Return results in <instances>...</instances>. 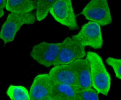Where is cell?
Wrapping results in <instances>:
<instances>
[{"label": "cell", "instance_id": "cell-3", "mask_svg": "<svg viewBox=\"0 0 121 100\" xmlns=\"http://www.w3.org/2000/svg\"><path fill=\"white\" fill-rule=\"evenodd\" d=\"M85 47L72 37H68L61 42L59 53L53 66L71 64L86 56Z\"/></svg>", "mask_w": 121, "mask_h": 100}, {"label": "cell", "instance_id": "cell-5", "mask_svg": "<svg viewBox=\"0 0 121 100\" xmlns=\"http://www.w3.org/2000/svg\"><path fill=\"white\" fill-rule=\"evenodd\" d=\"M49 12L56 20L72 31H76L79 27L71 0H56Z\"/></svg>", "mask_w": 121, "mask_h": 100}, {"label": "cell", "instance_id": "cell-14", "mask_svg": "<svg viewBox=\"0 0 121 100\" xmlns=\"http://www.w3.org/2000/svg\"><path fill=\"white\" fill-rule=\"evenodd\" d=\"M56 0L37 1L35 12L36 20L40 21L47 16L50 9Z\"/></svg>", "mask_w": 121, "mask_h": 100}, {"label": "cell", "instance_id": "cell-9", "mask_svg": "<svg viewBox=\"0 0 121 100\" xmlns=\"http://www.w3.org/2000/svg\"><path fill=\"white\" fill-rule=\"evenodd\" d=\"M48 74L54 84H68L79 90L77 75L73 62L69 64L53 66Z\"/></svg>", "mask_w": 121, "mask_h": 100}, {"label": "cell", "instance_id": "cell-6", "mask_svg": "<svg viewBox=\"0 0 121 100\" xmlns=\"http://www.w3.org/2000/svg\"><path fill=\"white\" fill-rule=\"evenodd\" d=\"M82 46L95 49L101 48L103 40L100 26L89 21L84 24L78 33L71 36Z\"/></svg>", "mask_w": 121, "mask_h": 100}, {"label": "cell", "instance_id": "cell-4", "mask_svg": "<svg viewBox=\"0 0 121 100\" xmlns=\"http://www.w3.org/2000/svg\"><path fill=\"white\" fill-rule=\"evenodd\" d=\"M90 21L96 23L100 26L111 24L112 19L109 6L106 0L90 1L80 13Z\"/></svg>", "mask_w": 121, "mask_h": 100}, {"label": "cell", "instance_id": "cell-7", "mask_svg": "<svg viewBox=\"0 0 121 100\" xmlns=\"http://www.w3.org/2000/svg\"><path fill=\"white\" fill-rule=\"evenodd\" d=\"M61 44V42L39 43L33 47L30 56L40 65L47 68L51 67L58 56Z\"/></svg>", "mask_w": 121, "mask_h": 100}, {"label": "cell", "instance_id": "cell-10", "mask_svg": "<svg viewBox=\"0 0 121 100\" xmlns=\"http://www.w3.org/2000/svg\"><path fill=\"white\" fill-rule=\"evenodd\" d=\"M77 75L78 88L81 90L93 88L90 65L86 58L73 62Z\"/></svg>", "mask_w": 121, "mask_h": 100}, {"label": "cell", "instance_id": "cell-13", "mask_svg": "<svg viewBox=\"0 0 121 100\" xmlns=\"http://www.w3.org/2000/svg\"><path fill=\"white\" fill-rule=\"evenodd\" d=\"M6 94L12 100H30L29 93L25 87L11 85L7 90Z\"/></svg>", "mask_w": 121, "mask_h": 100}, {"label": "cell", "instance_id": "cell-1", "mask_svg": "<svg viewBox=\"0 0 121 100\" xmlns=\"http://www.w3.org/2000/svg\"><path fill=\"white\" fill-rule=\"evenodd\" d=\"M86 58L90 66L93 88L99 94L107 96L111 85V78L101 57L96 53L87 52Z\"/></svg>", "mask_w": 121, "mask_h": 100}, {"label": "cell", "instance_id": "cell-12", "mask_svg": "<svg viewBox=\"0 0 121 100\" xmlns=\"http://www.w3.org/2000/svg\"><path fill=\"white\" fill-rule=\"evenodd\" d=\"M37 0H7L6 9L11 12L26 13L36 9Z\"/></svg>", "mask_w": 121, "mask_h": 100}, {"label": "cell", "instance_id": "cell-11", "mask_svg": "<svg viewBox=\"0 0 121 100\" xmlns=\"http://www.w3.org/2000/svg\"><path fill=\"white\" fill-rule=\"evenodd\" d=\"M79 90L70 85L53 84L52 96L53 100H80Z\"/></svg>", "mask_w": 121, "mask_h": 100}, {"label": "cell", "instance_id": "cell-16", "mask_svg": "<svg viewBox=\"0 0 121 100\" xmlns=\"http://www.w3.org/2000/svg\"><path fill=\"white\" fill-rule=\"evenodd\" d=\"M107 64L113 68L115 76L118 79H121V59L112 57L107 58L106 60Z\"/></svg>", "mask_w": 121, "mask_h": 100}, {"label": "cell", "instance_id": "cell-8", "mask_svg": "<svg viewBox=\"0 0 121 100\" xmlns=\"http://www.w3.org/2000/svg\"><path fill=\"white\" fill-rule=\"evenodd\" d=\"M53 84L48 74H39L35 78L30 87L31 100H47L52 96Z\"/></svg>", "mask_w": 121, "mask_h": 100}, {"label": "cell", "instance_id": "cell-2", "mask_svg": "<svg viewBox=\"0 0 121 100\" xmlns=\"http://www.w3.org/2000/svg\"><path fill=\"white\" fill-rule=\"evenodd\" d=\"M35 13H10L1 27L0 38L4 44L14 41L17 32L25 24H33L36 21Z\"/></svg>", "mask_w": 121, "mask_h": 100}, {"label": "cell", "instance_id": "cell-15", "mask_svg": "<svg viewBox=\"0 0 121 100\" xmlns=\"http://www.w3.org/2000/svg\"><path fill=\"white\" fill-rule=\"evenodd\" d=\"M78 93L80 100H99V93L93 88L79 90Z\"/></svg>", "mask_w": 121, "mask_h": 100}, {"label": "cell", "instance_id": "cell-17", "mask_svg": "<svg viewBox=\"0 0 121 100\" xmlns=\"http://www.w3.org/2000/svg\"><path fill=\"white\" fill-rule=\"evenodd\" d=\"M0 17L2 18L4 14V8H5L7 0H0Z\"/></svg>", "mask_w": 121, "mask_h": 100}]
</instances>
